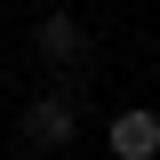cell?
Here are the masks:
<instances>
[{
    "instance_id": "cell-3",
    "label": "cell",
    "mask_w": 160,
    "mask_h": 160,
    "mask_svg": "<svg viewBox=\"0 0 160 160\" xmlns=\"http://www.w3.org/2000/svg\"><path fill=\"white\" fill-rule=\"evenodd\" d=\"M32 48H40L48 64H80V56H88V40H80V24H72V16H40Z\"/></svg>"
},
{
    "instance_id": "cell-2",
    "label": "cell",
    "mask_w": 160,
    "mask_h": 160,
    "mask_svg": "<svg viewBox=\"0 0 160 160\" xmlns=\"http://www.w3.org/2000/svg\"><path fill=\"white\" fill-rule=\"evenodd\" d=\"M104 152L112 160H160V112H144V104L112 112L104 120Z\"/></svg>"
},
{
    "instance_id": "cell-4",
    "label": "cell",
    "mask_w": 160,
    "mask_h": 160,
    "mask_svg": "<svg viewBox=\"0 0 160 160\" xmlns=\"http://www.w3.org/2000/svg\"><path fill=\"white\" fill-rule=\"evenodd\" d=\"M56 160H88V152H56Z\"/></svg>"
},
{
    "instance_id": "cell-1",
    "label": "cell",
    "mask_w": 160,
    "mask_h": 160,
    "mask_svg": "<svg viewBox=\"0 0 160 160\" xmlns=\"http://www.w3.org/2000/svg\"><path fill=\"white\" fill-rule=\"evenodd\" d=\"M72 128H80V112H72L64 96H32V104L16 112V136L40 144V152H72Z\"/></svg>"
}]
</instances>
